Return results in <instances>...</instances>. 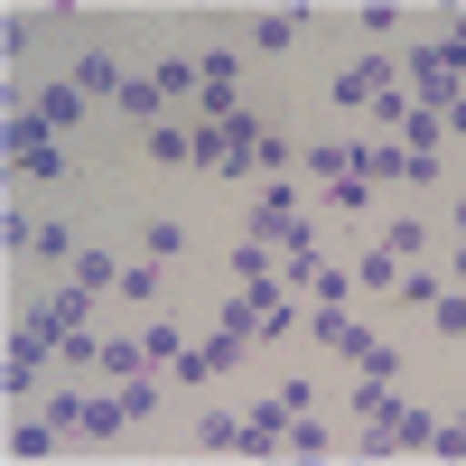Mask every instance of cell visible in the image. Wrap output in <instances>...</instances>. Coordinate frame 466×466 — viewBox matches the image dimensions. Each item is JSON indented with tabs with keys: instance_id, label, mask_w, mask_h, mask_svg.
Instances as JSON below:
<instances>
[{
	"instance_id": "obj_1",
	"label": "cell",
	"mask_w": 466,
	"mask_h": 466,
	"mask_svg": "<svg viewBox=\"0 0 466 466\" xmlns=\"http://www.w3.org/2000/svg\"><path fill=\"white\" fill-rule=\"evenodd\" d=\"M289 327V308H280V289H243L224 308V336H280Z\"/></svg>"
},
{
	"instance_id": "obj_2",
	"label": "cell",
	"mask_w": 466,
	"mask_h": 466,
	"mask_svg": "<svg viewBox=\"0 0 466 466\" xmlns=\"http://www.w3.org/2000/svg\"><path fill=\"white\" fill-rule=\"evenodd\" d=\"M410 75H420V103H457V47H410Z\"/></svg>"
},
{
	"instance_id": "obj_3",
	"label": "cell",
	"mask_w": 466,
	"mask_h": 466,
	"mask_svg": "<svg viewBox=\"0 0 466 466\" xmlns=\"http://www.w3.org/2000/svg\"><path fill=\"white\" fill-rule=\"evenodd\" d=\"M10 168H28V177H56L66 168L56 140H47V122H10Z\"/></svg>"
},
{
	"instance_id": "obj_4",
	"label": "cell",
	"mask_w": 466,
	"mask_h": 466,
	"mask_svg": "<svg viewBox=\"0 0 466 466\" xmlns=\"http://www.w3.org/2000/svg\"><path fill=\"white\" fill-rule=\"evenodd\" d=\"M382 94H392V66H382V56H364V66L336 75V103H382Z\"/></svg>"
},
{
	"instance_id": "obj_5",
	"label": "cell",
	"mask_w": 466,
	"mask_h": 466,
	"mask_svg": "<svg viewBox=\"0 0 466 466\" xmlns=\"http://www.w3.org/2000/svg\"><path fill=\"white\" fill-rule=\"evenodd\" d=\"M94 364H103V373H140V364H149V345H131V336H112V345H94Z\"/></svg>"
},
{
	"instance_id": "obj_6",
	"label": "cell",
	"mask_w": 466,
	"mask_h": 466,
	"mask_svg": "<svg viewBox=\"0 0 466 466\" xmlns=\"http://www.w3.org/2000/svg\"><path fill=\"white\" fill-rule=\"evenodd\" d=\"M149 159H159V168H187V159H197V140H187V131H149Z\"/></svg>"
},
{
	"instance_id": "obj_7",
	"label": "cell",
	"mask_w": 466,
	"mask_h": 466,
	"mask_svg": "<svg viewBox=\"0 0 466 466\" xmlns=\"http://www.w3.org/2000/svg\"><path fill=\"white\" fill-rule=\"evenodd\" d=\"M37 122H47V131L75 122V85H47V94H37Z\"/></svg>"
},
{
	"instance_id": "obj_8",
	"label": "cell",
	"mask_w": 466,
	"mask_h": 466,
	"mask_svg": "<svg viewBox=\"0 0 466 466\" xmlns=\"http://www.w3.org/2000/svg\"><path fill=\"white\" fill-rule=\"evenodd\" d=\"M457 224H466V206H457Z\"/></svg>"
},
{
	"instance_id": "obj_9",
	"label": "cell",
	"mask_w": 466,
	"mask_h": 466,
	"mask_svg": "<svg viewBox=\"0 0 466 466\" xmlns=\"http://www.w3.org/2000/svg\"><path fill=\"white\" fill-rule=\"evenodd\" d=\"M457 270H466V252H457Z\"/></svg>"
}]
</instances>
